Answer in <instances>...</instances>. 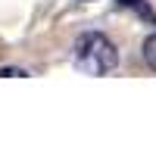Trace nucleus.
<instances>
[{
    "label": "nucleus",
    "instance_id": "nucleus-2",
    "mask_svg": "<svg viewBox=\"0 0 156 156\" xmlns=\"http://www.w3.org/2000/svg\"><path fill=\"white\" fill-rule=\"evenodd\" d=\"M144 59H147V66L156 72V34L144 41Z\"/></svg>",
    "mask_w": 156,
    "mask_h": 156
},
{
    "label": "nucleus",
    "instance_id": "nucleus-1",
    "mask_svg": "<svg viewBox=\"0 0 156 156\" xmlns=\"http://www.w3.org/2000/svg\"><path fill=\"white\" fill-rule=\"evenodd\" d=\"M75 66L87 75H106L119 66V50L100 31H87L75 41Z\"/></svg>",
    "mask_w": 156,
    "mask_h": 156
},
{
    "label": "nucleus",
    "instance_id": "nucleus-3",
    "mask_svg": "<svg viewBox=\"0 0 156 156\" xmlns=\"http://www.w3.org/2000/svg\"><path fill=\"white\" fill-rule=\"evenodd\" d=\"M115 3H119V6H131V9H134V6L144 3V0H115Z\"/></svg>",
    "mask_w": 156,
    "mask_h": 156
}]
</instances>
